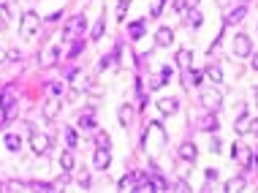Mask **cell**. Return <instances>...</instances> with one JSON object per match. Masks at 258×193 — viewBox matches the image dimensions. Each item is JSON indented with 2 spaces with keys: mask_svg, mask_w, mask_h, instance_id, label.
Wrapping results in <instances>:
<instances>
[{
  "mask_svg": "<svg viewBox=\"0 0 258 193\" xmlns=\"http://www.w3.org/2000/svg\"><path fill=\"white\" fill-rule=\"evenodd\" d=\"M217 117H215V112H209V115H204L201 120H198V128L201 131H217Z\"/></svg>",
  "mask_w": 258,
  "mask_h": 193,
  "instance_id": "obj_13",
  "label": "cell"
},
{
  "mask_svg": "<svg viewBox=\"0 0 258 193\" xmlns=\"http://www.w3.org/2000/svg\"><path fill=\"white\" fill-rule=\"evenodd\" d=\"M234 131H236L239 136H244V134H253V120H250L247 115H242V117L234 123Z\"/></svg>",
  "mask_w": 258,
  "mask_h": 193,
  "instance_id": "obj_9",
  "label": "cell"
},
{
  "mask_svg": "<svg viewBox=\"0 0 258 193\" xmlns=\"http://www.w3.org/2000/svg\"><path fill=\"white\" fill-rule=\"evenodd\" d=\"M82 49H84V41H74V46H71V52H68V57H76Z\"/></svg>",
  "mask_w": 258,
  "mask_h": 193,
  "instance_id": "obj_33",
  "label": "cell"
},
{
  "mask_svg": "<svg viewBox=\"0 0 258 193\" xmlns=\"http://www.w3.org/2000/svg\"><path fill=\"white\" fill-rule=\"evenodd\" d=\"M109 163H111L109 150H101V147H98V150H95V158H92V166H95L98 171H106V169H109Z\"/></svg>",
  "mask_w": 258,
  "mask_h": 193,
  "instance_id": "obj_7",
  "label": "cell"
},
{
  "mask_svg": "<svg viewBox=\"0 0 258 193\" xmlns=\"http://www.w3.org/2000/svg\"><path fill=\"white\" fill-rule=\"evenodd\" d=\"M171 190H182V193H185V190H190V188H188V182H185V179H177V185H174Z\"/></svg>",
  "mask_w": 258,
  "mask_h": 193,
  "instance_id": "obj_38",
  "label": "cell"
},
{
  "mask_svg": "<svg viewBox=\"0 0 258 193\" xmlns=\"http://www.w3.org/2000/svg\"><path fill=\"white\" fill-rule=\"evenodd\" d=\"M0 109H3V117L6 120H14L17 109H14V87H3V92H0Z\"/></svg>",
  "mask_w": 258,
  "mask_h": 193,
  "instance_id": "obj_1",
  "label": "cell"
},
{
  "mask_svg": "<svg viewBox=\"0 0 258 193\" xmlns=\"http://www.w3.org/2000/svg\"><path fill=\"white\" fill-rule=\"evenodd\" d=\"M253 68H255V71H258V55H255V57H253Z\"/></svg>",
  "mask_w": 258,
  "mask_h": 193,
  "instance_id": "obj_46",
  "label": "cell"
},
{
  "mask_svg": "<svg viewBox=\"0 0 258 193\" xmlns=\"http://www.w3.org/2000/svg\"><path fill=\"white\" fill-rule=\"evenodd\" d=\"M196 155H198V152H196V144H180V158H182V161H196Z\"/></svg>",
  "mask_w": 258,
  "mask_h": 193,
  "instance_id": "obj_18",
  "label": "cell"
},
{
  "mask_svg": "<svg viewBox=\"0 0 258 193\" xmlns=\"http://www.w3.org/2000/svg\"><path fill=\"white\" fill-rule=\"evenodd\" d=\"M41 112H44V120H49V123H52V120H57V115H60V98H52V101H46Z\"/></svg>",
  "mask_w": 258,
  "mask_h": 193,
  "instance_id": "obj_8",
  "label": "cell"
},
{
  "mask_svg": "<svg viewBox=\"0 0 258 193\" xmlns=\"http://www.w3.org/2000/svg\"><path fill=\"white\" fill-rule=\"evenodd\" d=\"M182 84L185 87H196V84H201V74L198 71H190V68H185V74H182Z\"/></svg>",
  "mask_w": 258,
  "mask_h": 193,
  "instance_id": "obj_12",
  "label": "cell"
},
{
  "mask_svg": "<svg viewBox=\"0 0 258 193\" xmlns=\"http://www.w3.org/2000/svg\"><path fill=\"white\" fill-rule=\"evenodd\" d=\"M136 179H139L136 171H128V174H122V177H120V190H136Z\"/></svg>",
  "mask_w": 258,
  "mask_h": 193,
  "instance_id": "obj_15",
  "label": "cell"
},
{
  "mask_svg": "<svg viewBox=\"0 0 258 193\" xmlns=\"http://www.w3.org/2000/svg\"><path fill=\"white\" fill-rule=\"evenodd\" d=\"M95 147H101V150H109L111 147V136L106 134V131H101V134L95 136Z\"/></svg>",
  "mask_w": 258,
  "mask_h": 193,
  "instance_id": "obj_28",
  "label": "cell"
},
{
  "mask_svg": "<svg viewBox=\"0 0 258 193\" xmlns=\"http://www.w3.org/2000/svg\"><path fill=\"white\" fill-rule=\"evenodd\" d=\"M161 76H163V79H166V82H169V79L174 76V68H171V65H166V68L161 71Z\"/></svg>",
  "mask_w": 258,
  "mask_h": 193,
  "instance_id": "obj_39",
  "label": "cell"
},
{
  "mask_svg": "<svg viewBox=\"0 0 258 193\" xmlns=\"http://www.w3.org/2000/svg\"><path fill=\"white\" fill-rule=\"evenodd\" d=\"M201 104L207 106L209 112H217V109H220V104H223V95L217 90H209L207 87V90H201Z\"/></svg>",
  "mask_w": 258,
  "mask_h": 193,
  "instance_id": "obj_6",
  "label": "cell"
},
{
  "mask_svg": "<svg viewBox=\"0 0 258 193\" xmlns=\"http://www.w3.org/2000/svg\"><path fill=\"white\" fill-rule=\"evenodd\" d=\"M209 150H212V152H220V139H212V144H209Z\"/></svg>",
  "mask_w": 258,
  "mask_h": 193,
  "instance_id": "obj_41",
  "label": "cell"
},
{
  "mask_svg": "<svg viewBox=\"0 0 258 193\" xmlns=\"http://www.w3.org/2000/svg\"><path fill=\"white\" fill-rule=\"evenodd\" d=\"M158 109H161L163 115H174V112L180 109V101H177V98H161V101H158Z\"/></svg>",
  "mask_w": 258,
  "mask_h": 193,
  "instance_id": "obj_10",
  "label": "cell"
},
{
  "mask_svg": "<svg viewBox=\"0 0 258 193\" xmlns=\"http://www.w3.org/2000/svg\"><path fill=\"white\" fill-rule=\"evenodd\" d=\"M152 182H155V190H169V182L161 174H152Z\"/></svg>",
  "mask_w": 258,
  "mask_h": 193,
  "instance_id": "obj_31",
  "label": "cell"
},
{
  "mask_svg": "<svg viewBox=\"0 0 258 193\" xmlns=\"http://www.w3.org/2000/svg\"><path fill=\"white\" fill-rule=\"evenodd\" d=\"M117 117H120V125H131V120H134V106L131 104H122L120 109H117Z\"/></svg>",
  "mask_w": 258,
  "mask_h": 193,
  "instance_id": "obj_14",
  "label": "cell"
},
{
  "mask_svg": "<svg viewBox=\"0 0 258 193\" xmlns=\"http://www.w3.org/2000/svg\"><path fill=\"white\" fill-rule=\"evenodd\" d=\"M6 147H9L11 152H19L22 150V139H19L17 134H6Z\"/></svg>",
  "mask_w": 258,
  "mask_h": 193,
  "instance_id": "obj_23",
  "label": "cell"
},
{
  "mask_svg": "<svg viewBox=\"0 0 258 193\" xmlns=\"http://www.w3.org/2000/svg\"><path fill=\"white\" fill-rule=\"evenodd\" d=\"M136 190H155V182H152V177H147V174H139V179H136Z\"/></svg>",
  "mask_w": 258,
  "mask_h": 193,
  "instance_id": "obj_19",
  "label": "cell"
},
{
  "mask_svg": "<svg viewBox=\"0 0 258 193\" xmlns=\"http://www.w3.org/2000/svg\"><path fill=\"white\" fill-rule=\"evenodd\" d=\"M207 79H212V84H220V82H223L220 65H209V68H207Z\"/></svg>",
  "mask_w": 258,
  "mask_h": 193,
  "instance_id": "obj_25",
  "label": "cell"
},
{
  "mask_svg": "<svg viewBox=\"0 0 258 193\" xmlns=\"http://www.w3.org/2000/svg\"><path fill=\"white\" fill-rule=\"evenodd\" d=\"M65 142H68V147H76V131L74 128H65Z\"/></svg>",
  "mask_w": 258,
  "mask_h": 193,
  "instance_id": "obj_32",
  "label": "cell"
},
{
  "mask_svg": "<svg viewBox=\"0 0 258 193\" xmlns=\"http://www.w3.org/2000/svg\"><path fill=\"white\" fill-rule=\"evenodd\" d=\"M163 3H166V0H155V6H152V17H161V11H163Z\"/></svg>",
  "mask_w": 258,
  "mask_h": 193,
  "instance_id": "obj_35",
  "label": "cell"
},
{
  "mask_svg": "<svg viewBox=\"0 0 258 193\" xmlns=\"http://www.w3.org/2000/svg\"><path fill=\"white\" fill-rule=\"evenodd\" d=\"M9 28V14H6V9H0V30Z\"/></svg>",
  "mask_w": 258,
  "mask_h": 193,
  "instance_id": "obj_37",
  "label": "cell"
},
{
  "mask_svg": "<svg viewBox=\"0 0 258 193\" xmlns=\"http://www.w3.org/2000/svg\"><path fill=\"white\" fill-rule=\"evenodd\" d=\"M125 11H128V0H120V6H117V17L125 19Z\"/></svg>",
  "mask_w": 258,
  "mask_h": 193,
  "instance_id": "obj_34",
  "label": "cell"
},
{
  "mask_svg": "<svg viewBox=\"0 0 258 193\" xmlns=\"http://www.w3.org/2000/svg\"><path fill=\"white\" fill-rule=\"evenodd\" d=\"M9 60H19V49H9Z\"/></svg>",
  "mask_w": 258,
  "mask_h": 193,
  "instance_id": "obj_44",
  "label": "cell"
},
{
  "mask_svg": "<svg viewBox=\"0 0 258 193\" xmlns=\"http://www.w3.org/2000/svg\"><path fill=\"white\" fill-rule=\"evenodd\" d=\"M182 3H185V9H196L198 0H182Z\"/></svg>",
  "mask_w": 258,
  "mask_h": 193,
  "instance_id": "obj_43",
  "label": "cell"
},
{
  "mask_svg": "<svg viewBox=\"0 0 258 193\" xmlns=\"http://www.w3.org/2000/svg\"><path fill=\"white\" fill-rule=\"evenodd\" d=\"M19 30H22L25 38H33L38 30V14L36 11H25L22 14V22H19Z\"/></svg>",
  "mask_w": 258,
  "mask_h": 193,
  "instance_id": "obj_2",
  "label": "cell"
},
{
  "mask_svg": "<svg viewBox=\"0 0 258 193\" xmlns=\"http://www.w3.org/2000/svg\"><path fill=\"white\" fill-rule=\"evenodd\" d=\"M144 25H147L144 19H142V22H134V25H128V36L134 38V41H139V38L144 36Z\"/></svg>",
  "mask_w": 258,
  "mask_h": 193,
  "instance_id": "obj_20",
  "label": "cell"
},
{
  "mask_svg": "<svg viewBox=\"0 0 258 193\" xmlns=\"http://www.w3.org/2000/svg\"><path fill=\"white\" fill-rule=\"evenodd\" d=\"M57 57H60V46H52V49L44 55V60H41V68H49V65H55Z\"/></svg>",
  "mask_w": 258,
  "mask_h": 193,
  "instance_id": "obj_17",
  "label": "cell"
},
{
  "mask_svg": "<svg viewBox=\"0 0 258 193\" xmlns=\"http://www.w3.org/2000/svg\"><path fill=\"white\" fill-rule=\"evenodd\" d=\"M174 11H180V14L185 11V3H182V0H177V3H174Z\"/></svg>",
  "mask_w": 258,
  "mask_h": 193,
  "instance_id": "obj_45",
  "label": "cell"
},
{
  "mask_svg": "<svg viewBox=\"0 0 258 193\" xmlns=\"http://www.w3.org/2000/svg\"><path fill=\"white\" fill-rule=\"evenodd\" d=\"M103 30H106V22H103V17H101L95 25H92V30H90V38H92V41H98V38L103 36Z\"/></svg>",
  "mask_w": 258,
  "mask_h": 193,
  "instance_id": "obj_26",
  "label": "cell"
},
{
  "mask_svg": "<svg viewBox=\"0 0 258 193\" xmlns=\"http://www.w3.org/2000/svg\"><path fill=\"white\" fill-rule=\"evenodd\" d=\"M250 52H253V41H250V36H234V55L236 57H250Z\"/></svg>",
  "mask_w": 258,
  "mask_h": 193,
  "instance_id": "obj_5",
  "label": "cell"
},
{
  "mask_svg": "<svg viewBox=\"0 0 258 193\" xmlns=\"http://www.w3.org/2000/svg\"><path fill=\"white\" fill-rule=\"evenodd\" d=\"M155 44L158 46H171V44H174V33H171V28H161V30H158Z\"/></svg>",
  "mask_w": 258,
  "mask_h": 193,
  "instance_id": "obj_11",
  "label": "cell"
},
{
  "mask_svg": "<svg viewBox=\"0 0 258 193\" xmlns=\"http://www.w3.org/2000/svg\"><path fill=\"white\" fill-rule=\"evenodd\" d=\"M84 14H74L68 19V22H65V30H63V38H76L79 33H84Z\"/></svg>",
  "mask_w": 258,
  "mask_h": 193,
  "instance_id": "obj_3",
  "label": "cell"
},
{
  "mask_svg": "<svg viewBox=\"0 0 258 193\" xmlns=\"http://www.w3.org/2000/svg\"><path fill=\"white\" fill-rule=\"evenodd\" d=\"M255 101H258V90H255Z\"/></svg>",
  "mask_w": 258,
  "mask_h": 193,
  "instance_id": "obj_47",
  "label": "cell"
},
{
  "mask_svg": "<svg viewBox=\"0 0 258 193\" xmlns=\"http://www.w3.org/2000/svg\"><path fill=\"white\" fill-rule=\"evenodd\" d=\"M223 190H228V193L244 190V177H231L228 182H226V188H223Z\"/></svg>",
  "mask_w": 258,
  "mask_h": 193,
  "instance_id": "obj_21",
  "label": "cell"
},
{
  "mask_svg": "<svg viewBox=\"0 0 258 193\" xmlns=\"http://www.w3.org/2000/svg\"><path fill=\"white\" fill-rule=\"evenodd\" d=\"M207 179H209V182H215V179H217V171H215V169H207Z\"/></svg>",
  "mask_w": 258,
  "mask_h": 193,
  "instance_id": "obj_42",
  "label": "cell"
},
{
  "mask_svg": "<svg viewBox=\"0 0 258 193\" xmlns=\"http://www.w3.org/2000/svg\"><path fill=\"white\" fill-rule=\"evenodd\" d=\"M60 163H63V171H71V169H74V152L65 150L60 155Z\"/></svg>",
  "mask_w": 258,
  "mask_h": 193,
  "instance_id": "obj_29",
  "label": "cell"
},
{
  "mask_svg": "<svg viewBox=\"0 0 258 193\" xmlns=\"http://www.w3.org/2000/svg\"><path fill=\"white\" fill-rule=\"evenodd\" d=\"M244 14H247V9L244 6H236V9H231L228 14H226V25H234V22H242Z\"/></svg>",
  "mask_w": 258,
  "mask_h": 193,
  "instance_id": "obj_16",
  "label": "cell"
},
{
  "mask_svg": "<svg viewBox=\"0 0 258 193\" xmlns=\"http://www.w3.org/2000/svg\"><path fill=\"white\" fill-rule=\"evenodd\" d=\"M163 84H166V79H163V76H152L150 82H147V87H150V90H161Z\"/></svg>",
  "mask_w": 258,
  "mask_h": 193,
  "instance_id": "obj_30",
  "label": "cell"
},
{
  "mask_svg": "<svg viewBox=\"0 0 258 193\" xmlns=\"http://www.w3.org/2000/svg\"><path fill=\"white\" fill-rule=\"evenodd\" d=\"M76 125H79L82 131L95 128V120H92V112H87V115H82V117H79V120H76Z\"/></svg>",
  "mask_w": 258,
  "mask_h": 193,
  "instance_id": "obj_24",
  "label": "cell"
},
{
  "mask_svg": "<svg viewBox=\"0 0 258 193\" xmlns=\"http://www.w3.org/2000/svg\"><path fill=\"white\" fill-rule=\"evenodd\" d=\"M188 25H193V28H198V25H201V17H198L196 11H190V17H188Z\"/></svg>",
  "mask_w": 258,
  "mask_h": 193,
  "instance_id": "obj_36",
  "label": "cell"
},
{
  "mask_svg": "<svg viewBox=\"0 0 258 193\" xmlns=\"http://www.w3.org/2000/svg\"><path fill=\"white\" fill-rule=\"evenodd\" d=\"M79 182H82V188H87V185H90V174H87V171H82V177H79Z\"/></svg>",
  "mask_w": 258,
  "mask_h": 193,
  "instance_id": "obj_40",
  "label": "cell"
},
{
  "mask_svg": "<svg viewBox=\"0 0 258 193\" xmlns=\"http://www.w3.org/2000/svg\"><path fill=\"white\" fill-rule=\"evenodd\" d=\"M190 57H193L190 49H180L177 52V65H180V68H190Z\"/></svg>",
  "mask_w": 258,
  "mask_h": 193,
  "instance_id": "obj_22",
  "label": "cell"
},
{
  "mask_svg": "<svg viewBox=\"0 0 258 193\" xmlns=\"http://www.w3.org/2000/svg\"><path fill=\"white\" fill-rule=\"evenodd\" d=\"M30 190H36V193H52V190H57V188L52 182H38V179H36V182H30Z\"/></svg>",
  "mask_w": 258,
  "mask_h": 193,
  "instance_id": "obj_27",
  "label": "cell"
},
{
  "mask_svg": "<svg viewBox=\"0 0 258 193\" xmlns=\"http://www.w3.org/2000/svg\"><path fill=\"white\" fill-rule=\"evenodd\" d=\"M30 144H33V152H36V155H46V152H49V136L38 134L36 128H30Z\"/></svg>",
  "mask_w": 258,
  "mask_h": 193,
  "instance_id": "obj_4",
  "label": "cell"
}]
</instances>
